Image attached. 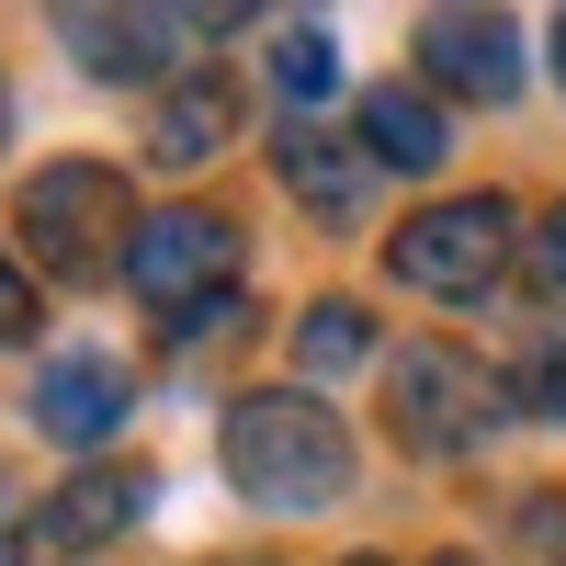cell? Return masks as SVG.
I'll list each match as a JSON object with an SVG mask.
<instances>
[{
	"mask_svg": "<svg viewBox=\"0 0 566 566\" xmlns=\"http://www.w3.org/2000/svg\"><path fill=\"white\" fill-rule=\"evenodd\" d=\"M227 476L261 510H340L352 499V431L317 386H250L227 397Z\"/></svg>",
	"mask_w": 566,
	"mask_h": 566,
	"instance_id": "1",
	"label": "cell"
},
{
	"mask_svg": "<svg viewBox=\"0 0 566 566\" xmlns=\"http://www.w3.org/2000/svg\"><path fill=\"white\" fill-rule=\"evenodd\" d=\"M12 227L34 239V261L57 272V283H103V272H125V250H136L125 170H103V159H45V170L23 181Z\"/></svg>",
	"mask_w": 566,
	"mask_h": 566,
	"instance_id": "2",
	"label": "cell"
},
{
	"mask_svg": "<svg viewBox=\"0 0 566 566\" xmlns=\"http://www.w3.org/2000/svg\"><path fill=\"white\" fill-rule=\"evenodd\" d=\"M510 216L499 193H453V205H431V216H408L397 239H386V272L408 283V295H442V306H476L488 283L510 272Z\"/></svg>",
	"mask_w": 566,
	"mask_h": 566,
	"instance_id": "3",
	"label": "cell"
},
{
	"mask_svg": "<svg viewBox=\"0 0 566 566\" xmlns=\"http://www.w3.org/2000/svg\"><path fill=\"white\" fill-rule=\"evenodd\" d=\"M227 261H239V227L205 216V205H159L136 216V250H125V295H148L159 317L227 295Z\"/></svg>",
	"mask_w": 566,
	"mask_h": 566,
	"instance_id": "4",
	"label": "cell"
},
{
	"mask_svg": "<svg viewBox=\"0 0 566 566\" xmlns=\"http://www.w3.org/2000/svg\"><path fill=\"white\" fill-rule=\"evenodd\" d=\"M499 408H510V386H488L464 352H442V340H408L397 352V442L408 453H464Z\"/></svg>",
	"mask_w": 566,
	"mask_h": 566,
	"instance_id": "5",
	"label": "cell"
},
{
	"mask_svg": "<svg viewBox=\"0 0 566 566\" xmlns=\"http://www.w3.org/2000/svg\"><path fill=\"white\" fill-rule=\"evenodd\" d=\"M34 431L45 442H69V453H91V442H114L125 431V408H136V374L114 363V352H57V363H34Z\"/></svg>",
	"mask_w": 566,
	"mask_h": 566,
	"instance_id": "6",
	"label": "cell"
},
{
	"mask_svg": "<svg viewBox=\"0 0 566 566\" xmlns=\"http://www.w3.org/2000/svg\"><path fill=\"white\" fill-rule=\"evenodd\" d=\"M419 69L464 103H510L522 91V23L510 12H419Z\"/></svg>",
	"mask_w": 566,
	"mask_h": 566,
	"instance_id": "7",
	"label": "cell"
},
{
	"mask_svg": "<svg viewBox=\"0 0 566 566\" xmlns=\"http://www.w3.org/2000/svg\"><path fill=\"white\" fill-rule=\"evenodd\" d=\"M239 12H57V34L80 45L91 80H159L170 34H227Z\"/></svg>",
	"mask_w": 566,
	"mask_h": 566,
	"instance_id": "8",
	"label": "cell"
},
{
	"mask_svg": "<svg viewBox=\"0 0 566 566\" xmlns=\"http://www.w3.org/2000/svg\"><path fill=\"white\" fill-rule=\"evenodd\" d=\"M272 170H283V193H295L317 227H363L374 216V159L352 148V136H317L306 114L272 136Z\"/></svg>",
	"mask_w": 566,
	"mask_h": 566,
	"instance_id": "9",
	"label": "cell"
},
{
	"mask_svg": "<svg viewBox=\"0 0 566 566\" xmlns=\"http://www.w3.org/2000/svg\"><path fill=\"white\" fill-rule=\"evenodd\" d=\"M148 499H159L148 464H80V476L34 510V533L45 544H114L125 522H148Z\"/></svg>",
	"mask_w": 566,
	"mask_h": 566,
	"instance_id": "10",
	"label": "cell"
},
{
	"mask_svg": "<svg viewBox=\"0 0 566 566\" xmlns=\"http://www.w3.org/2000/svg\"><path fill=\"white\" fill-rule=\"evenodd\" d=\"M227 125H239V91H227V69H181L159 91V114H148V159L159 170H193L227 148Z\"/></svg>",
	"mask_w": 566,
	"mask_h": 566,
	"instance_id": "11",
	"label": "cell"
},
{
	"mask_svg": "<svg viewBox=\"0 0 566 566\" xmlns=\"http://www.w3.org/2000/svg\"><path fill=\"white\" fill-rule=\"evenodd\" d=\"M363 159H374V170H442V159H453V125L431 114V91L374 80V91H363Z\"/></svg>",
	"mask_w": 566,
	"mask_h": 566,
	"instance_id": "12",
	"label": "cell"
},
{
	"mask_svg": "<svg viewBox=\"0 0 566 566\" xmlns=\"http://www.w3.org/2000/svg\"><path fill=\"white\" fill-rule=\"evenodd\" d=\"M374 352V317L352 306V295H317L306 317H295V386H317V374H352Z\"/></svg>",
	"mask_w": 566,
	"mask_h": 566,
	"instance_id": "13",
	"label": "cell"
},
{
	"mask_svg": "<svg viewBox=\"0 0 566 566\" xmlns=\"http://www.w3.org/2000/svg\"><path fill=\"white\" fill-rule=\"evenodd\" d=\"M272 80H283V103H328V91H340V34L328 23H283V45H272Z\"/></svg>",
	"mask_w": 566,
	"mask_h": 566,
	"instance_id": "14",
	"label": "cell"
},
{
	"mask_svg": "<svg viewBox=\"0 0 566 566\" xmlns=\"http://www.w3.org/2000/svg\"><path fill=\"white\" fill-rule=\"evenodd\" d=\"M510 408L522 419H566V340H533L510 363Z\"/></svg>",
	"mask_w": 566,
	"mask_h": 566,
	"instance_id": "15",
	"label": "cell"
},
{
	"mask_svg": "<svg viewBox=\"0 0 566 566\" xmlns=\"http://www.w3.org/2000/svg\"><path fill=\"white\" fill-rule=\"evenodd\" d=\"M522 261H533V295H544V306H566V205L533 227V250H522Z\"/></svg>",
	"mask_w": 566,
	"mask_h": 566,
	"instance_id": "16",
	"label": "cell"
},
{
	"mask_svg": "<svg viewBox=\"0 0 566 566\" xmlns=\"http://www.w3.org/2000/svg\"><path fill=\"white\" fill-rule=\"evenodd\" d=\"M227 328H239V295H205V306L170 317V340H227Z\"/></svg>",
	"mask_w": 566,
	"mask_h": 566,
	"instance_id": "17",
	"label": "cell"
},
{
	"mask_svg": "<svg viewBox=\"0 0 566 566\" xmlns=\"http://www.w3.org/2000/svg\"><path fill=\"white\" fill-rule=\"evenodd\" d=\"M23 328H34V283L0 261V340H23Z\"/></svg>",
	"mask_w": 566,
	"mask_h": 566,
	"instance_id": "18",
	"label": "cell"
},
{
	"mask_svg": "<svg viewBox=\"0 0 566 566\" xmlns=\"http://www.w3.org/2000/svg\"><path fill=\"white\" fill-rule=\"evenodd\" d=\"M555 80H566V23H555Z\"/></svg>",
	"mask_w": 566,
	"mask_h": 566,
	"instance_id": "19",
	"label": "cell"
},
{
	"mask_svg": "<svg viewBox=\"0 0 566 566\" xmlns=\"http://www.w3.org/2000/svg\"><path fill=\"white\" fill-rule=\"evenodd\" d=\"M0 136H12V91H0Z\"/></svg>",
	"mask_w": 566,
	"mask_h": 566,
	"instance_id": "20",
	"label": "cell"
},
{
	"mask_svg": "<svg viewBox=\"0 0 566 566\" xmlns=\"http://www.w3.org/2000/svg\"><path fill=\"white\" fill-rule=\"evenodd\" d=\"M431 566H476V555H431Z\"/></svg>",
	"mask_w": 566,
	"mask_h": 566,
	"instance_id": "21",
	"label": "cell"
},
{
	"mask_svg": "<svg viewBox=\"0 0 566 566\" xmlns=\"http://www.w3.org/2000/svg\"><path fill=\"white\" fill-rule=\"evenodd\" d=\"M227 566H272V555H227Z\"/></svg>",
	"mask_w": 566,
	"mask_h": 566,
	"instance_id": "22",
	"label": "cell"
},
{
	"mask_svg": "<svg viewBox=\"0 0 566 566\" xmlns=\"http://www.w3.org/2000/svg\"><path fill=\"white\" fill-rule=\"evenodd\" d=\"M352 566H386V555H352Z\"/></svg>",
	"mask_w": 566,
	"mask_h": 566,
	"instance_id": "23",
	"label": "cell"
}]
</instances>
